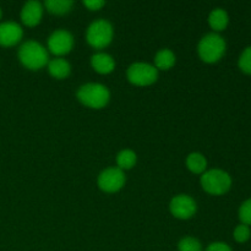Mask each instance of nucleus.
<instances>
[{"label": "nucleus", "instance_id": "nucleus-1", "mask_svg": "<svg viewBox=\"0 0 251 251\" xmlns=\"http://www.w3.org/2000/svg\"><path fill=\"white\" fill-rule=\"evenodd\" d=\"M19 60L29 70H39L48 65L49 56L46 47L36 41H27L20 47Z\"/></svg>", "mask_w": 251, "mask_h": 251}, {"label": "nucleus", "instance_id": "nucleus-2", "mask_svg": "<svg viewBox=\"0 0 251 251\" xmlns=\"http://www.w3.org/2000/svg\"><path fill=\"white\" fill-rule=\"evenodd\" d=\"M76 96L83 105L92 108V109L104 108L110 100L109 90L102 83L96 82H90L81 86Z\"/></svg>", "mask_w": 251, "mask_h": 251}, {"label": "nucleus", "instance_id": "nucleus-3", "mask_svg": "<svg viewBox=\"0 0 251 251\" xmlns=\"http://www.w3.org/2000/svg\"><path fill=\"white\" fill-rule=\"evenodd\" d=\"M199 56L202 61L213 64L222 59L226 53V41L216 32H211L203 36L198 46Z\"/></svg>", "mask_w": 251, "mask_h": 251}, {"label": "nucleus", "instance_id": "nucleus-4", "mask_svg": "<svg viewBox=\"0 0 251 251\" xmlns=\"http://www.w3.org/2000/svg\"><path fill=\"white\" fill-rule=\"evenodd\" d=\"M201 186L211 195H223L232 186V178L222 169H210L201 176Z\"/></svg>", "mask_w": 251, "mask_h": 251}, {"label": "nucleus", "instance_id": "nucleus-5", "mask_svg": "<svg viewBox=\"0 0 251 251\" xmlns=\"http://www.w3.org/2000/svg\"><path fill=\"white\" fill-rule=\"evenodd\" d=\"M113 26L107 20H96L88 26L86 32V41L92 48L103 49L110 44L113 39Z\"/></svg>", "mask_w": 251, "mask_h": 251}, {"label": "nucleus", "instance_id": "nucleus-6", "mask_svg": "<svg viewBox=\"0 0 251 251\" xmlns=\"http://www.w3.org/2000/svg\"><path fill=\"white\" fill-rule=\"evenodd\" d=\"M126 77L135 86H150L158 78V70L149 63H134L127 68Z\"/></svg>", "mask_w": 251, "mask_h": 251}, {"label": "nucleus", "instance_id": "nucleus-7", "mask_svg": "<svg viewBox=\"0 0 251 251\" xmlns=\"http://www.w3.org/2000/svg\"><path fill=\"white\" fill-rule=\"evenodd\" d=\"M98 188L108 194H113L119 191L125 184V174L118 167L107 168L98 176L97 179Z\"/></svg>", "mask_w": 251, "mask_h": 251}, {"label": "nucleus", "instance_id": "nucleus-8", "mask_svg": "<svg viewBox=\"0 0 251 251\" xmlns=\"http://www.w3.org/2000/svg\"><path fill=\"white\" fill-rule=\"evenodd\" d=\"M74 47V37L66 29H56L49 36L48 49L56 56L65 55L70 53Z\"/></svg>", "mask_w": 251, "mask_h": 251}, {"label": "nucleus", "instance_id": "nucleus-9", "mask_svg": "<svg viewBox=\"0 0 251 251\" xmlns=\"http://www.w3.org/2000/svg\"><path fill=\"white\" fill-rule=\"evenodd\" d=\"M169 210L171 213L176 218L179 220H189L193 216H195L198 206H196L195 200L189 195H176L172 199L169 203Z\"/></svg>", "mask_w": 251, "mask_h": 251}, {"label": "nucleus", "instance_id": "nucleus-10", "mask_svg": "<svg viewBox=\"0 0 251 251\" xmlns=\"http://www.w3.org/2000/svg\"><path fill=\"white\" fill-rule=\"evenodd\" d=\"M24 36L22 27L12 21L0 24V46L12 47L19 43Z\"/></svg>", "mask_w": 251, "mask_h": 251}, {"label": "nucleus", "instance_id": "nucleus-11", "mask_svg": "<svg viewBox=\"0 0 251 251\" xmlns=\"http://www.w3.org/2000/svg\"><path fill=\"white\" fill-rule=\"evenodd\" d=\"M42 16H43V6L36 0L27 1L21 10L22 22L28 27L37 26L41 22Z\"/></svg>", "mask_w": 251, "mask_h": 251}, {"label": "nucleus", "instance_id": "nucleus-12", "mask_svg": "<svg viewBox=\"0 0 251 251\" xmlns=\"http://www.w3.org/2000/svg\"><path fill=\"white\" fill-rule=\"evenodd\" d=\"M91 65H92L93 70L96 73L107 75V74H110L114 70L115 61L112 58V55L100 51V53L93 54L92 58H91Z\"/></svg>", "mask_w": 251, "mask_h": 251}, {"label": "nucleus", "instance_id": "nucleus-13", "mask_svg": "<svg viewBox=\"0 0 251 251\" xmlns=\"http://www.w3.org/2000/svg\"><path fill=\"white\" fill-rule=\"evenodd\" d=\"M48 71L54 78L63 80L66 78L71 73V66L69 61H66L63 58H54L49 60L48 63Z\"/></svg>", "mask_w": 251, "mask_h": 251}, {"label": "nucleus", "instance_id": "nucleus-14", "mask_svg": "<svg viewBox=\"0 0 251 251\" xmlns=\"http://www.w3.org/2000/svg\"><path fill=\"white\" fill-rule=\"evenodd\" d=\"M228 22H229V16H228L227 11L225 9H217L212 10L210 12V16H208V24L210 27L216 32H221L223 29H226V27L228 26Z\"/></svg>", "mask_w": 251, "mask_h": 251}, {"label": "nucleus", "instance_id": "nucleus-15", "mask_svg": "<svg viewBox=\"0 0 251 251\" xmlns=\"http://www.w3.org/2000/svg\"><path fill=\"white\" fill-rule=\"evenodd\" d=\"M176 64V54L171 49H161L154 56V68L157 70H169Z\"/></svg>", "mask_w": 251, "mask_h": 251}, {"label": "nucleus", "instance_id": "nucleus-16", "mask_svg": "<svg viewBox=\"0 0 251 251\" xmlns=\"http://www.w3.org/2000/svg\"><path fill=\"white\" fill-rule=\"evenodd\" d=\"M186 167L190 172L195 174H203L207 168V161L200 152H193L186 157Z\"/></svg>", "mask_w": 251, "mask_h": 251}, {"label": "nucleus", "instance_id": "nucleus-17", "mask_svg": "<svg viewBox=\"0 0 251 251\" xmlns=\"http://www.w3.org/2000/svg\"><path fill=\"white\" fill-rule=\"evenodd\" d=\"M137 156L132 150H122L117 156L118 168L122 169L123 172L131 169L136 164Z\"/></svg>", "mask_w": 251, "mask_h": 251}, {"label": "nucleus", "instance_id": "nucleus-18", "mask_svg": "<svg viewBox=\"0 0 251 251\" xmlns=\"http://www.w3.org/2000/svg\"><path fill=\"white\" fill-rule=\"evenodd\" d=\"M74 1L71 0H47L44 2V6L47 7L50 14L54 15H64L69 12L73 7Z\"/></svg>", "mask_w": 251, "mask_h": 251}, {"label": "nucleus", "instance_id": "nucleus-19", "mask_svg": "<svg viewBox=\"0 0 251 251\" xmlns=\"http://www.w3.org/2000/svg\"><path fill=\"white\" fill-rule=\"evenodd\" d=\"M179 251H202V245L196 238L185 237L179 242Z\"/></svg>", "mask_w": 251, "mask_h": 251}, {"label": "nucleus", "instance_id": "nucleus-20", "mask_svg": "<svg viewBox=\"0 0 251 251\" xmlns=\"http://www.w3.org/2000/svg\"><path fill=\"white\" fill-rule=\"evenodd\" d=\"M238 65H239L240 70L244 71L245 74H251V46L247 47L240 54Z\"/></svg>", "mask_w": 251, "mask_h": 251}, {"label": "nucleus", "instance_id": "nucleus-21", "mask_svg": "<svg viewBox=\"0 0 251 251\" xmlns=\"http://www.w3.org/2000/svg\"><path fill=\"white\" fill-rule=\"evenodd\" d=\"M239 218L242 221V225L251 226V199H248L240 205Z\"/></svg>", "mask_w": 251, "mask_h": 251}, {"label": "nucleus", "instance_id": "nucleus-22", "mask_svg": "<svg viewBox=\"0 0 251 251\" xmlns=\"http://www.w3.org/2000/svg\"><path fill=\"white\" fill-rule=\"evenodd\" d=\"M233 235H234L235 242H238V243L248 242V240L250 239V235H251L249 226L239 225L234 229V233H233Z\"/></svg>", "mask_w": 251, "mask_h": 251}, {"label": "nucleus", "instance_id": "nucleus-23", "mask_svg": "<svg viewBox=\"0 0 251 251\" xmlns=\"http://www.w3.org/2000/svg\"><path fill=\"white\" fill-rule=\"evenodd\" d=\"M83 5L91 11H96V10H100V7L104 6L105 1H103V0H85Z\"/></svg>", "mask_w": 251, "mask_h": 251}, {"label": "nucleus", "instance_id": "nucleus-24", "mask_svg": "<svg viewBox=\"0 0 251 251\" xmlns=\"http://www.w3.org/2000/svg\"><path fill=\"white\" fill-rule=\"evenodd\" d=\"M206 251H232V249H230L229 245L226 244V243L216 242L208 245Z\"/></svg>", "mask_w": 251, "mask_h": 251}, {"label": "nucleus", "instance_id": "nucleus-25", "mask_svg": "<svg viewBox=\"0 0 251 251\" xmlns=\"http://www.w3.org/2000/svg\"><path fill=\"white\" fill-rule=\"evenodd\" d=\"M1 15H2V12H1V9H0V19H1Z\"/></svg>", "mask_w": 251, "mask_h": 251}]
</instances>
